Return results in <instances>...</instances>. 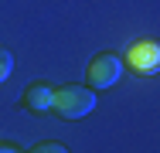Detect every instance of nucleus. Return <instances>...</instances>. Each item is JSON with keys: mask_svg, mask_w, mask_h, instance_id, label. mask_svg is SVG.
<instances>
[{"mask_svg": "<svg viewBox=\"0 0 160 153\" xmlns=\"http://www.w3.org/2000/svg\"><path fill=\"white\" fill-rule=\"evenodd\" d=\"M14 72V55L7 51V48H0V85L7 82V75Z\"/></svg>", "mask_w": 160, "mask_h": 153, "instance_id": "nucleus-5", "label": "nucleus"}, {"mask_svg": "<svg viewBox=\"0 0 160 153\" xmlns=\"http://www.w3.org/2000/svg\"><path fill=\"white\" fill-rule=\"evenodd\" d=\"M129 65H133L136 72H150V68H157V44H153V41H150V44H136L133 55H129Z\"/></svg>", "mask_w": 160, "mask_h": 153, "instance_id": "nucleus-4", "label": "nucleus"}, {"mask_svg": "<svg viewBox=\"0 0 160 153\" xmlns=\"http://www.w3.org/2000/svg\"><path fill=\"white\" fill-rule=\"evenodd\" d=\"M21 109L28 112H51V85H28L21 95Z\"/></svg>", "mask_w": 160, "mask_h": 153, "instance_id": "nucleus-3", "label": "nucleus"}, {"mask_svg": "<svg viewBox=\"0 0 160 153\" xmlns=\"http://www.w3.org/2000/svg\"><path fill=\"white\" fill-rule=\"evenodd\" d=\"M51 109L62 119H82L96 109V92L85 85H58L51 89Z\"/></svg>", "mask_w": 160, "mask_h": 153, "instance_id": "nucleus-1", "label": "nucleus"}, {"mask_svg": "<svg viewBox=\"0 0 160 153\" xmlns=\"http://www.w3.org/2000/svg\"><path fill=\"white\" fill-rule=\"evenodd\" d=\"M119 72H123V65H119V58L112 51H99L85 68V78H89L92 89H112L119 82Z\"/></svg>", "mask_w": 160, "mask_h": 153, "instance_id": "nucleus-2", "label": "nucleus"}, {"mask_svg": "<svg viewBox=\"0 0 160 153\" xmlns=\"http://www.w3.org/2000/svg\"><path fill=\"white\" fill-rule=\"evenodd\" d=\"M28 153H68L62 146V143H38V146H31Z\"/></svg>", "mask_w": 160, "mask_h": 153, "instance_id": "nucleus-6", "label": "nucleus"}, {"mask_svg": "<svg viewBox=\"0 0 160 153\" xmlns=\"http://www.w3.org/2000/svg\"><path fill=\"white\" fill-rule=\"evenodd\" d=\"M0 153H17V150H14V146H3V143H0Z\"/></svg>", "mask_w": 160, "mask_h": 153, "instance_id": "nucleus-7", "label": "nucleus"}]
</instances>
